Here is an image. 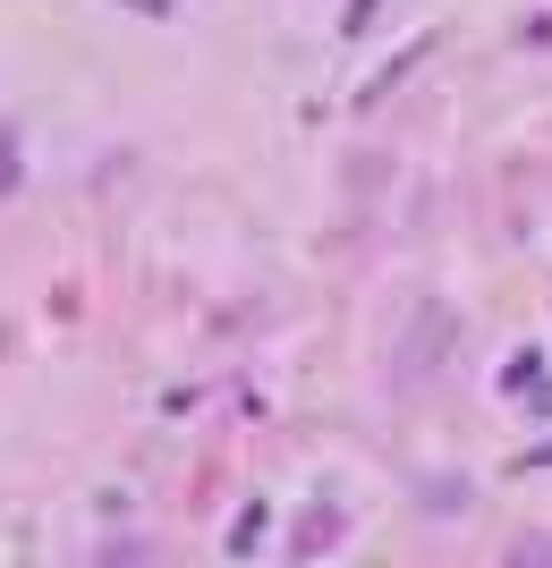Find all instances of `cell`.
I'll use <instances>...</instances> for the list:
<instances>
[{
    "mask_svg": "<svg viewBox=\"0 0 552 568\" xmlns=\"http://www.w3.org/2000/svg\"><path fill=\"white\" fill-rule=\"evenodd\" d=\"M0 187H9V128H0Z\"/></svg>",
    "mask_w": 552,
    "mask_h": 568,
    "instance_id": "6da1fadb",
    "label": "cell"
}]
</instances>
